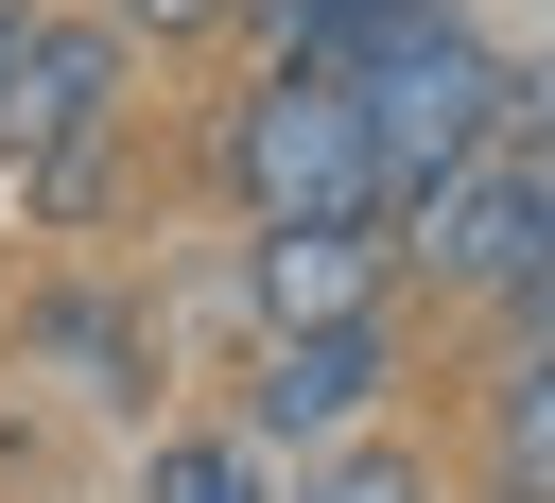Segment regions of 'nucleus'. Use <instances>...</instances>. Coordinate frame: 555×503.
<instances>
[{"label":"nucleus","mask_w":555,"mask_h":503,"mask_svg":"<svg viewBox=\"0 0 555 503\" xmlns=\"http://www.w3.org/2000/svg\"><path fill=\"white\" fill-rule=\"evenodd\" d=\"M347 87V121H364V225H399L434 173H468L503 121H538V52H503V35H468V0H434V17H399L364 69H330Z\"/></svg>","instance_id":"obj_1"},{"label":"nucleus","mask_w":555,"mask_h":503,"mask_svg":"<svg viewBox=\"0 0 555 503\" xmlns=\"http://www.w3.org/2000/svg\"><path fill=\"white\" fill-rule=\"evenodd\" d=\"M382 278H416L434 312H538L555 295V156H538V121H503L468 173H434L399 208Z\"/></svg>","instance_id":"obj_2"},{"label":"nucleus","mask_w":555,"mask_h":503,"mask_svg":"<svg viewBox=\"0 0 555 503\" xmlns=\"http://www.w3.org/2000/svg\"><path fill=\"white\" fill-rule=\"evenodd\" d=\"M208 173H225L243 225H364V121H347L330 69H243L225 121H208Z\"/></svg>","instance_id":"obj_3"},{"label":"nucleus","mask_w":555,"mask_h":503,"mask_svg":"<svg viewBox=\"0 0 555 503\" xmlns=\"http://www.w3.org/2000/svg\"><path fill=\"white\" fill-rule=\"evenodd\" d=\"M382 382H399V312H364V330H295V347H243V382H225V434L278 468H312V451H347L364 416H382Z\"/></svg>","instance_id":"obj_4"},{"label":"nucleus","mask_w":555,"mask_h":503,"mask_svg":"<svg viewBox=\"0 0 555 503\" xmlns=\"http://www.w3.org/2000/svg\"><path fill=\"white\" fill-rule=\"evenodd\" d=\"M121 87H139V52H121L87 0H35V35H17V69H0V139H17V156H104V139H121Z\"/></svg>","instance_id":"obj_5"},{"label":"nucleus","mask_w":555,"mask_h":503,"mask_svg":"<svg viewBox=\"0 0 555 503\" xmlns=\"http://www.w3.org/2000/svg\"><path fill=\"white\" fill-rule=\"evenodd\" d=\"M382 312V243L364 225H243V330L295 347V330H364Z\"/></svg>","instance_id":"obj_6"},{"label":"nucleus","mask_w":555,"mask_h":503,"mask_svg":"<svg viewBox=\"0 0 555 503\" xmlns=\"http://www.w3.org/2000/svg\"><path fill=\"white\" fill-rule=\"evenodd\" d=\"M278 503H451V486H434V451H416V434H347V451H312Z\"/></svg>","instance_id":"obj_7"},{"label":"nucleus","mask_w":555,"mask_h":503,"mask_svg":"<svg viewBox=\"0 0 555 503\" xmlns=\"http://www.w3.org/2000/svg\"><path fill=\"white\" fill-rule=\"evenodd\" d=\"M139 503H278V468L208 416V434H156V468H139Z\"/></svg>","instance_id":"obj_8"},{"label":"nucleus","mask_w":555,"mask_h":503,"mask_svg":"<svg viewBox=\"0 0 555 503\" xmlns=\"http://www.w3.org/2000/svg\"><path fill=\"white\" fill-rule=\"evenodd\" d=\"M87 17H104V35H121V52H173V35H225V17H243V0H87Z\"/></svg>","instance_id":"obj_9"},{"label":"nucleus","mask_w":555,"mask_h":503,"mask_svg":"<svg viewBox=\"0 0 555 503\" xmlns=\"http://www.w3.org/2000/svg\"><path fill=\"white\" fill-rule=\"evenodd\" d=\"M17 35H35V0H0V69H17Z\"/></svg>","instance_id":"obj_10"},{"label":"nucleus","mask_w":555,"mask_h":503,"mask_svg":"<svg viewBox=\"0 0 555 503\" xmlns=\"http://www.w3.org/2000/svg\"><path fill=\"white\" fill-rule=\"evenodd\" d=\"M486 503H520V486H486Z\"/></svg>","instance_id":"obj_11"}]
</instances>
